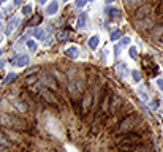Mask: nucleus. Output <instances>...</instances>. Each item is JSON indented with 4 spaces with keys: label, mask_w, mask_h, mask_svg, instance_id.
Masks as SVG:
<instances>
[{
    "label": "nucleus",
    "mask_w": 163,
    "mask_h": 152,
    "mask_svg": "<svg viewBox=\"0 0 163 152\" xmlns=\"http://www.w3.org/2000/svg\"><path fill=\"white\" fill-rule=\"evenodd\" d=\"M0 125L16 128V130H27V122L24 121V119H21L17 116H13V114H8V113L0 114Z\"/></svg>",
    "instance_id": "nucleus-1"
},
{
    "label": "nucleus",
    "mask_w": 163,
    "mask_h": 152,
    "mask_svg": "<svg viewBox=\"0 0 163 152\" xmlns=\"http://www.w3.org/2000/svg\"><path fill=\"white\" fill-rule=\"evenodd\" d=\"M139 141H141V138H139L138 135H127V136L120 138L119 143H117V146L122 151H132L135 146L139 144Z\"/></svg>",
    "instance_id": "nucleus-2"
},
{
    "label": "nucleus",
    "mask_w": 163,
    "mask_h": 152,
    "mask_svg": "<svg viewBox=\"0 0 163 152\" xmlns=\"http://www.w3.org/2000/svg\"><path fill=\"white\" fill-rule=\"evenodd\" d=\"M136 122H138V116H136V114L128 116L127 119H124V121L120 122V125L117 128V133H127L130 130H133L135 125H136Z\"/></svg>",
    "instance_id": "nucleus-3"
},
{
    "label": "nucleus",
    "mask_w": 163,
    "mask_h": 152,
    "mask_svg": "<svg viewBox=\"0 0 163 152\" xmlns=\"http://www.w3.org/2000/svg\"><path fill=\"white\" fill-rule=\"evenodd\" d=\"M154 10V5L152 3H144L143 7H139L136 13H135V16H136V19H144V17L149 16V13H152Z\"/></svg>",
    "instance_id": "nucleus-4"
},
{
    "label": "nucleus",
    "mask_w": 163,
    "mask_h": 152,
    "mask_svg": "<svg viewBox=\"0 0 163 152\" xmlns=\"http://www.w3.org/2000/svg\"><path fill=\"white\" fill-rule=\"evenodd\" d=\"M152 25H154V19H151V17H144V19H138L136 22H135V27H136L138 30H143V32L149 30Z\"/></svg>",
    "instance_id": "nucleus-5"
},
{
    "label": "nucleus",
    "mask_w": 163,
    "mask_h": 152,
    "mask_svg": "<svg viewBox=\"0 0 163 152\" xmlns=\"http://www.w3.org/2000/svg\"><path fill=\"white\" fill-rule=\"evenodd\" d=\"M38 92L41 94V97H43L44 98V101H48V103H57V98H55V95L52 94V92H51L49 89H46V87H38Z\"/></svg>",
    "instance_id": "nucleus-6"
},
{
    "label": "nucleus",
    "mask_w": 163,
    "mask_h": 152,
    "mask_svg": "<svg viewBox=\"0 0 163 152\" xmlns=\"http://www.w3.org/2000/svg\"><path fill=\"white\" fill-rule=\"evenodd\" d=\"M68 92H70V95H71L73 98H78L79 94H81V82H79V81L70 82V84H68Z\"/></svg>",
    "instance_id": "nucleus-7"
},
{
    "label": "nucleus",
    "mask_w": 163,
    "mask_h": 152,
    "mask_svg": "<svg viewBox=\"0 0 163 152\" xmlns=\"http://www.w3.org/2000/svg\"><path fill=\"white\" fill-rule=\"evenodd\" d=\"M92 98H94V95H92V89L86 90V94H84V98H82V109H84V111H87V109L90 108Z\"/></svg>",
    "instance_id": "nucleus-8"
},
{
    "label": "nucleus",
    "mask_w": 163,
    "mask_h": 152,
    "mask_svg": "<svg viewBox=\"0 0 163 152\" xmlns=\"http://www.w3.org/2000/svg\"><path fill=\"white\" fill-rule=\"evenodd\" d=\"M65 54H67L70 59H78L79 57V48L78 46H70V48H67V51H65Z\"/></svg>",
    "instance_id": "nucleus-9"
},
{
    "label": "nucleus",
    "mask_w": 163,
    "mask_h": 152,
    "mask_svg": "<svg viewBox=\"0 0 163 152\" xmlns=\"http://www.w3.org/2000/svg\"><path fill=\"white\" fill-rule=\"evenodd\" d=\"M116 71H117V76H122V78L128 76V68H127V65H125V63H117Z\"/></svg>",
    "instance_id": "nucleus-10"
},
{
    "label": "nucleus",
    "mask_w": 163,
    "mask_h": 152,
    "mask_svg": "<svg viewBox=\"0 0 163 152\" xmlns=\"http://www.w3.org/2000/svg\"><path fill=\"white\" fill-rule=\"evenodd\" d=\"M98 43H100V36L98 35H92L89 38V43H87V44H89L90 49H97V48H98Z\"/></svg>",
    "instance_id": "nucleus-11"
},
{
    "label": "nucleus",
    "mask_w": 163,
    "mask_h": 152,
    "mask_svg": "<svg viewBox=\"0 0 163 152\" xmlns=\"http://www.w3.org/2000/svg\"><path fill=\"white\" fill-rule=\"evenodd\" d=\"M29 56H17L16 57V60H15V65H17V67H24V65H27L29 63Z\"/></svg>",
    "instance_id": "nucleus-12"
},
{
    "label": "nucleus",
    "mask_w": 163,
    "mask_h": 152,
    "mask_svg": "<svg viewBox=\"0 0 163 152\" xmlns=\"http://www.w3.org/2000/svg\"><path fill=\"white\" fill-rule=\"evenodd\" d=\"M57 10H59V5H57V2H52V3H51V5L48 7V10H46V15L52 16V15H55V13H57Z\"/></svg>",
    "instance_id": "nucleus-13"
},
{
    "label": "nucleus",
    "mask_w": 163,
    "mask_h": 152,
    "mask_svg": "<svg viewBox=\"0 0 163 152\" xmlns=\"http://www.w3.org/2000/svg\"><path fill=\"white\" fill-rule=\"evenodd\" d=\"M13 106H15V108H17L21 113H25V111H27V106H25L24 103H22L21 100H13Z\"/></svg>",
    "instance_id": "nucleus-14"
},
{
    "label": "nucleus",
    "mask_w": 163,
    "mask_h": 152,
    "mask_svg": "<svg viewBox=\"0 0 163 152\" xmlns=\"http://www.w3.org/2000/svg\"><path fill=\"white\" fill-rule=\"evenodd\" d=\"M86 22H87V15H86V13H81L79 17H78V27H79V29L86 27Z\"/></svg>",
    "instance_id": "nucleus-15"
},
{
    "label": "nucleus",
    "mask_w": 163,
    "mask_h": 152,
    "mask_svg": "<svg viewBox=\"0 0 163 152\" xmlns=\"http://www.w3.org/2000/svg\"><path fill=\"white\" fill-rule=\"evenodd\" d=\"M162 33H163V25H158V27H157V30H154V33L151 35V38L155 41V40H158V38L162 36Z\"/></svg>",
    "instance_id": "nucleus-16"
},
{
    "label": "nucleus",
    "mask_w": 163,
    "mask_h": 152,
    "mask_svg": "<svg viewBox=\"0 0 163 152\" xmlns=\"http://www.w3.org/2000/svg\"><path fill=\"white\" fill-rule=\"evenodd\" d=\"M108 108H109V95H105L103 100H101V111L106 113V111H108Z\"/></svg>",
    "instance_id": "nucleus-17"
},
{
    "label": "nucleus",
    "mask_w": 163,
    "mask_h": 152,
    "mask_svg": "<svg viewBox=\"0 0 163 152\" xmlns=\"http://www.w3.org/2000/svg\"><path fill=\"white\" fill-rule=\"evenodd\" d=\"M108 15H109L111 19H119V17H120V11L116 10V8H111V10H108Z\"/></svg>",
    "instance_id": "nucleus-18"
},
{
    "label": "nucleus",
    "mask_w": 163,
    "mask_h": 152,
    "mask_svg": "<svg viewBox=\"0 0 163 152\" xmlns=\"http://www.w3.org/2000/svg\"><path fill=\"white\" fill-rule=\"evenodd\" d=\"M43 79H44V82H46V84H49L51 87H52V89H57V84H55V81H54L51 76H48V75H46V76L43 78Z\"/></svg>",
    "instance_id": "nucleus-19"
},
{
    "label": "nucleus",
    "mask_w": 163,
    "mask_h": 152,
    "mask_svg": "<svg viewBox=\"0 0 163 152\" xmlns=\"http://www.w3.org/2000/svg\"><path fill=\"white\" fill-rule=\"evenodd\" d=\"M139 2H143V0H124V3H125V7H127V8H133Z\"/></svg>",
    "instance_id": "nucleus-20"
},
{
    "label": "nucleus",
    "mask_w": 163,
    "mask_h": 152,
    "mask_svg": "<svg viewBox=\"0 0 163 152\" xmlns=\"http://www.w3.org/2000/svg\"><path fill=\"white\" fill-rule=\"evenodd\" d=\"M128 56L132 57L133 60H136V59H138V52H136V48H133V46H132V48H128Z\"/></svg>",
    "instance_id": "nucleus-21"
},
{
    "label": "nucleus",
    "mask_w": 163,
    "mask_h": 152,
    "mask_svg": "<svg viewBox=\"0 0 163 152\" xmlns=\"http://www.w3.org/2000/svg\"><path fill=\"white\" fill-rule=\"evenodd\" d=\"M138 95L143 98V101H149V95L143 90V87H139V89H138Z\"/></svg>",
    "instance_id": "nucleus-22"
},
{
    "label": "nucleus",
    "mask_w": 163,
    "mask_h": 152,
    "mask_svg": "<svg viewBox=\"0 0 163 152\" xmlns=\"http://www.w3.org/2000/svg\"><path fill=\"white\" fill-rule=\"evenodd\" d=\"M120 36H122V32H120V30H116V32H113V33H111V40H113V41H117V40H120Z\"/></svg>",
    "instance_id": "nucleus-23"
},
{
    "label": "nucleus",
    "mask_w": 163,
    "mask_h": 152,
    "mask_svg": "<svg viewBox=\"0 0 163 152\" xmlns=\"http://www.w3.org/2000/svg\"><path fill=\"white\" fill-rule=\"evenodd\" d=\"M40 21H41V15H35V16L30 19V25H36Z\"/></svg>",
    "instance_id": "nucleus-24"
},
{
    "label": "nucleus",
    "mask_w": 163,
    "mask_h": 152,
    "mask_svg": "<svg viewBox=\"0 0 163 152\" xmlns=\"http://www.w3.org/2000/svg\"><path fill=\"white\" fill-rule=\"evenodd\" d=\"M35 36H36L38 40H43V38H44V30H43V29H36V30H35Z\"/></svg>",
    "instance_id": "nucleus-25"
},
{
    "label": "nucleus",
    "mask_w": 163,
    "mask_h": 152,
    "mask_svg": "<svg viewBox=\"0 0 163 152\" xmlns=\"http://www.w3.org/2000/svg\"><path fill=\"white\" fill-rule=\"evenodd\" d=\"M132 76H133V79L136 81V82L141 81V73H139L138 70H133V71H132Z\"/></svg>",
    "instance_id": "nucleus-26"
},
{
    "label": "nucleus",
    "mask_w": 163,
    "mask_h": 152,
    "mask_svg": "<svg viewBox=\"0 0 163 152\" xmlns=\"http://www.w3.org/2000/svg\"><path fill=\"white\" fill-rule=\"evenodd\" d=\"M27 48H29L30 51H36V43L33 40H29V41H27Z\"/></svg>",
    "instance_id": "nucleus-27"
},
{
    "label": "nucleus",
    "mask_w": 163,
    "mask_h": 152,
    "mask_svg": "<svg viewBox=\"0 0 163 152\" xmlns=\"http://www.w3.org/2000/svg\"><path fill=\"white\" fill-rule=\"evenodd\" d=\"M15 78H16L15 73H10V75H8V76L5 78V79H3V84H8V82H11L13 79H15Z\"/></svg>",
    "instance_id": "nucleus-28"
},
{
    "label": "nucleus",
    "mask_w": 163,
    "mask_h": 152,
    "mask_svg": "<svg viewBox=\"0 0 163 152\" xmlns=\"http://www.w3.org/2000/svg\"><path fill=\"white\" fill-rule=\"evenodd\" d=\"M22 13H24L25 16H29L30 13H32V7H30V5H25L24 8H22Z\"/></svg>",
    "instance_id": "nucleus-29"
},
{
    "label": "nucleus",
    "mask_w": 163,
    "mask_h": 152,
    "mask_svg": "<svg viewBox=\"0 0 163 152\" xmlns=\"http://www.w3.org/2000/svg\"><path fill=\"white\" fill-rule=\"evenodd\" d=\"M0 144H2V146H10V143L7 141V138L3 136L2 133H0Z\"/></svg>",
    "instance_id": "nucleus-30"
},
{
    "label": "nucleus",
    "mask_w": 163,
    "mask_h": 152,
    "mask_svg": "<svg viewBox=\"0 0 163 152\" xmlns=\"http://www.w3.org/2000/svg\"><path fill=\"white\" fill-rule=\"evenodd\" d=\"M128 44H130V38H122L119 43V46H128Z\"/></svg>",
    "instance_id": "nucleus-31"
},
{
    "label": "nucleus",
    "mask_w": 163,
    "mask_h": 152,
    "mask_svg": "<svg viewBox=\"0 0 163 152\" xmlns=\"http://www.w3.org/2000/svg\"><path fill=\"white\" fill-rule=\"evenodd\" d=\"M89 2V0H76V7H79V8H82L86 5V3Z\"/></svg>",
    "instance_id": "nucleus-32"
},
{
    "label": "nucleus",
    "mask_w": 163,
    "mask_h": 152,
    "mask_svg": "<svg viewBox=\"0 0 163 152\" xmlns=\"http://www.w3.org/2000/svg\"><path fill=\"white\" fill-rule=\"evenodd\" d=\"M35 81H36V76H32V78H27V79H25L27 84H33Z\"/></svg>",
    "instance_id": "nucleus-33"
},
{
    "label": "nucleus",
    "mask_w": 163,
    "mask_h": 152,
    "mask_svg": "<svg viewBox=\"0 0 163 152\" xmlns=\"http://www.w3.org/2000/svg\"><path fill=\"white\" fill-rule=\"evenodd\" d=\"M36 71H38V68H30V70L25 73V76H30V75H33V73H36Z\"/></svg>",
    "instance_id": "nucleus-34"
},
{
    "label": "nucleus",
    "mask_w": 163,
    "mask_h": 152,
    "mask_svg": "<svg viewBox=\"0 0 163 152\" xmlns=\"http://www.w3.org/2000/svg\"><path fill=\"white\" fill-rule=\"evenodd\" d=\"M133 152H149L147 147H138V149H135Z\"/></svg>",
    "instance_id": "nucleus-35"
},
{
    "label": "nucleus",
    "mask_w": 163,
    "mask_h": 152,
    "mask_svg": "<svg viewBox=\"0 0 163 152\" xmlns=\"http://www.w3.org/2000/svg\"><path fill=\"white\" fill-rule=\"evenodd\" d=\"M151 106H152V109H157V108H158V101H157V100H154L152 103H151Z\"/></svg>",
    "instance_id": "nucleus-36"
},
{
    "label": "nucleus",
    "mask_w": 163,
    "mask_h": 152,
    "mask_svg": "<svg viewBox=\"0 0 163 152\" xmlns=\"http://www.w3.org/2000/svg\"><path fill=\"white\" fill-rule=\"evenodd\" d=\"M65 38H67V35H65V33H63V32H62V33H60V35H59V40H60V41H63Z\"/></svg>",
    "instance_id": "nucleus-37"
},
{
    "label": "nucleus",
    "mask_w": 163,
    "mask_h": 152,
    "mask_svg": "<svg viewBox=\"0 0 163 152\" xmlns=\"http://www.w3.org/2000/svg\"><path fill=\"white\" fill-rule=\"evenodd\" d=\"M157 84H158V87H160V89L163 90V79H158V81H157Z\"/></svg>",
    "instance_id": "nucleus-38"
},
{
    "label": "nucleus",
    "mask_w": 163,
    "mask_h": 152,
    "mask_svg": "<svg viewBox=\"0 0 163 152\" xmlns=\"http://www.w3.org/2000/svg\"><path fill=\"white\" fill-rule=\"evenodd\" d=\"M22 3V0H15V5H21Z\"/></svg>",
    "instance_id": "nucleus-39"
},
{
    "label": "nucleus",
    "mask_w": 163,
    "mask_h": 152,
    "mask_svg": "<svg viewBox=\"0 0 163 152\" xmlns=\"http://www.w3.org/2000/svg\"><path fill=\"white\" fill-rule=\"evenodd\" d=\"M3 65H5V62H2V60H0V70L3 68Z\"/></svg>",
    "instance_id": "nucleus-40"
},
{
    "label": "nucleus",
    "mask_w": 163,
    "mask_h": 152,
    "mask_svg": "<svg viewBox=\"0 0 163 152\" xmlns=\"http://www.w3.org/2000/svg\"><path fill=\"white\" fill-rule=\"evenodd\" d=\"M0 152H7L5 149H3V146H2V144H0Z\"/></svg>",
    "instance_id": "nucleus-41"
},
{
    "label": "nucleus",
    "mask_w": 163,
    "mask_h": 152,
    "mask_svg": "<svg viewBox=\"0 0 163 152\" xmlns=\"http://www.w3.org/2000/svg\"><path fill=\"white\" fill-rule=\"evenodd\" d=\"M38 2H40V3H41V5H43V3H44V2H46V0H38Z\"/></svg>",
    "instance_id": "nucleus-42"
},
{
    "label": "nucleus",
    "mask_w": 163,
    "mask_h": 152,
    "mask_svg": "<svg viewBox=\"0 0 163 152\" xmlns=\"http://www.w3.org/2000/svg\"><path fill=\"white\" fill-rule=\"evenodd\" d=\"M111 2H114V0H106V3H111Z\"/></svg>",
    "instance_id": "nucleus-43"
},
{
    "label": "nucleus",
    "mask_w": 163,
    "mask_h": 152,
    "mask_svg": "<svg viewBox=\"0 0 163 152\" xmlns=\"http://www.w3.org/2000/svg\"><path fill=\"white\" fill-rule=\"evenodd\" d=\"M0 2H7V0H0Z\"/></svg>",
    "instance_id": "nucleus-44"
},
{
    "label": "nucleus",
    "mask_w": 163,
    "mask_h": 152,
    "mask_svg": "<svg viewBox=\"0 0 163 152\" xmlns=\"http://www.w3.org/2000/svg\"><path fill=\"white\" fill-rule=\"evenodd\" d=\"M0 56H2V49H0Z\"/></svg>",
    "instance_id": "nucleus-45"
},
{
    "label": "nucleus",
    "mask_w": 163,
    "mask_h": 152,
    "mask_svg": "<svg viewBox=\"0 0 163 152\" xmlns=\"http://www.w3.org/2000/svg\"><path fill=\"white\" fill-rule=\"evenodd\" d=\"M0 29H2V24H0Z\"/></svg>",
    "instance_id": "nucleus-46"
},
{
    "label": "nucleus",
    "mask_w": 163,
    "mask_h": 152,
    "mask_svg": "<svg viewBox=\"0 0 163 152\" xmlns=\"http://www.w3.org/2000/svg\"><path fill=\"white\" fill-rule=\"evenodd\" d=\"M65 2H67V0H65Z\"/></svg>",
    "instance_id": "nucleus-47"
}]
</instances>
